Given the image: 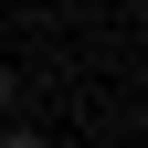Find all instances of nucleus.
Returning a JSON list of instances; mask_svg holds the SVG:
<instances>
[{"instance_id":"nucleus-1","label":"nucleus","mask_w":148,"mask_h":148,"mask_svg":"<svg viewBox=\"0 0 148 148\" xmlns=\"http://www.w3.org/2000/svg\"><path fill=\"white\" fill-rule=\"evenodd\" d=\"M0 148H42V138H32V127H0Z\"/></svg>"},{"instance_id":"nucleus-2","label":"nucleus","mask_w":148,"mask_h":148,"mask_svg":"<svg viewBox=\"0 0 148 148\" xmlns=\"http://www.w3.org/2000/svg\"><path fill=\"white\" fill-rule=\"evenodd\" d=\"M11 95H21V85H11V64H0V116H11Z\"/></svg>"}]
</instances>
